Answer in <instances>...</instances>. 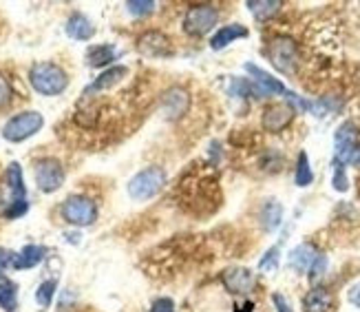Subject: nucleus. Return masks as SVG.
<instances>
[{"instance_id": "9", "label": "nucleus", "mask_w": 360, "mask_h": 312, "mask_svg": "<svg viewBox=\"0 0 360 312\" xmlns=\"http://www.w3.org/2000/svg\"><path fill=\"white\" fill-rule=\"evenodd\" d=\"M137 51L144 58H170L173 56V44H170V38L164 31L148 29L137 38Z\"/></svg>"}, {"instance_id": "22", "label": "nucleus", "mask_w": 360, "mask_h": 312, "mask_svg": "<svg viewBox=\"0 0 360 312\" xmlns=\"http://www.w3.org/2000/svg\"><path fill=\"white\" fill-rule=\"evenodd\" d=\"M245 7L250 9V13L255 15L257 20H270L274 18V15L281 11V7H283V3L281 0H248Z\"/></svg>"}, {"instance_id": "33", "label": "nucleus", "mask_w": 360, "mask_h": 312, "mask_svg": "<svg viewBox=\"0 0 360 312\" xmlns=\"http://www.w3.org/2000/svg\"><path fill=\"white\" fill-rule=\"evenodd\" d=\"M13 257H15V253L0 248V273H3L5 268H11L13 266Z\"/></svg>"}, {"instance_id": "23", "label": "nucleus", "mask_w": 360, "mask_h": 312, "mask_svg": "<svg viewBox=\"0 0 360 312\" xmlns=\"http://www.w3.org/2000/svg\"><path fill=\"white\" fill-rule=\"evenodd\" d=\"M0 308L5 312H13L18 308V286L5 275H0Z\"/></svg>"}, {"instance_id": "6", "label": "nucleus", "mask_w": 360, "mask_h": 312, "mask_svg": "<svg viewBox=\"0 0 360 312\" xmlns=\"http://www.w3.org/2000/svg\"><path fill=\"white\" fill-rule=\"evenodd\" d=\"M219 20V11L212 5H195L184 15V31L193 38L210 34Z\"/></svg>"}, {"instance_id": "18", "label": "nucleus", "mask_w": 360, "mask_h": 312, "mask_svg": "<svg viewBox=\"0 0 360 312\" xmlns=\"http://www.w3.org/2000/svg\"><path fill=\"white\" fill-rule=\"evenodd\" d=\"M319 255L321 253L311 244H301V246H296L294 251L290 253V266L296 273H305V270H309V266L314 263V259Z\"/></svg>"}, {"instance_id": "38", "label": "nucleus", "mask_w": 360, "mask_h": 312, "mask_svg": "<svg viewBox=\"0 0 360 312\" xmlns=\"http://www.w3.org/2000/svg\"><path fill=\"white\" fill-rule=\"evenodd\" d=\"M234 312H255V306H252V304H250V301H248V304L239 306V308H237V310H234Z\"/></svg>"}, {"instance_id": "36", "label": "nucleus", "mask_w": 360, "mask_h": 312, "mask_svg": "<svg viewBox=\"0 0 360 312\" xmlns=\"http://www.w3.org/2000/svg\"><path fill=\"white\" fill-rule=\"evenodd\" d=\"M349 301H352L356 308H360V284L352 286V290H349Z\"/></svg>"}, {"instance_id": "4", "label": "nucleus", "mask_w": 360, "mask_h": 312, "mask_svg": "<svg viewBox=\"0 0 360 312\" xmlns=\"http://www.w3.org/2000/svg\"><path fill=\"white\" fill-rule=\"evenodd\" d=\"M42 127H44V118L38 111H25V113L13 116L5 124L3 137L7 142H25V139L34 137Z\"/></svg>"}, {"instance_id": "27", "label": "nucleus", "mask_w": 360, "mask_h": 312, "mask_svg": "<svg viewBox=\"0 0 360 312\" xmlns=\"http://www.w3.org/2000/svg\"><path fill=\"white\" fill-rule=\"evenodd\" d=\"M276 268H278V246L270 248V251L263 255V259L259 261L261 273H274Z\"/></svg>"}, {"instance_id": "17", "label": "nucleus", "mask_w": 360, "mask_h": 312, "mask_svg": "<svg viewBox=\"0 0 360 312\" xmlns=\"http://www.w3.org/2000/svg\"><path fill=\"white\" fill-rule=\"evenodd\" d=\"M46 255V248L44 246H36V244H31V246H25L20 253H15L13 257V266L15 270H27V268H34L38 266V263L44 259Z\"/></svg>"}, {"instance_id": "2", "label": "nucleus", "mask_w": 360, "mask_h": 312, "mask_svg": "<svg viewBox=\"0 0 360 312\" xmlns=\"http://www.w3.org/2000/svg\"><path fill=\"white\" fill-rule=\"evenodd\" d=\"M7 191H9V208L5 213L7 220H18L29 211L27 186L22 177V168L18 162H11L7 168Z\"/></svg>"}, {"instance_id": "5", "label": "nucleus", "mask_w": 360, "mask_h": 312, "mask_svg": "<svg viewBox=\"0 0 360 312\" xmlns=\"http://www.w3.org/2000/svg\"><path fill=\"white\" fill-rule=\"evenodd\" d=\"M62 217H65V222L77 228L91 226L98 220V206H96V201L84 195H71L65 204H62Z\"/></svg>"}, {"instance_id": "20", "label": "nucleus", "mask_w": 360, "mask_h": 312, "mask_svg": "<svg viewBox=\"0 0 360 312\" xmlns=\"http://www.w3.org/2000/svg\"><path fill=\"white\" fill-rule=\"evenodd\" d=\"M332 306H334V297L325 288L309 290L303 299L305 312H332Z\"/></svg>"}, {"instance_id": "7", "label": "nucleus", "mask_w": 360, "mask_h": 312, "mask_svg": "<svg viewBox=\"0 0 360 312\" xmlns=\"http://www.w3.org/2000/svg\"><path fill=\"white\" fill-rule=\"evenodd\" d=\"M268 58L281 73H292L299 62V49L292 38H274L268 46Z\"/></svg>"}, {"instance_id": "25", "label": "nucleus", "mask_w": 360, "mask_h": 312, "mask_svg": "<svg viewBox=\"0 0 360 312\" xmlns=\"http://www.w3.org/2000/svg\"><path fill=\"white\" fill-rule=\"evenodd\" d=\"M294 182L299 189H305L311 182H314V173H311V166H309V158L307 153L301 151L299 153V160H296V170H294Z\"/></svg>"}, {"instance_id": "29", "label": "nucleus", "mask_w": 360, "mask_h": 312, "mask_svg": "<svg viewBox=\"0 0 360 312\" xmlns=\"http://www.w3.org/2000/svg\"><path fill=\"white\" fill-rule=\"evenodd\" d=\"M127 7H129V11L133 15H148V13L155 11V3H153V0H129Z\"/></svg>"}, {"instance_id": "35", "label": "nucleus", "mask_w": 360, "mask_h": 312, "mask_svg": "<svg viewBox=\"0 0 360 312\" xmlns=\"http://www.w3.org/2000/svg\"><path fill=\"white\" fill-rule=\"evenodd\" d=\"M7 208H9V195H5L3 184H0V215H5Z\"/></svg>"}, {"instance_id": "32", "label": "nucleus", "mask_w": 360, "mask_h": 312, "mask_svg": "<svg viewBox=\"0 0 360 312\" xmlns=\"http://www.w3.org/2000/svg\"><path fill=\"white\" fill-rule=\"evenodd\" d=\"M150 312H175V304H173V299H168V297H160V299L153 301Z\"/></svg>"}, {"instance_id": "26", "label": "nucleus", "mask_w": 360, "mask_h": 312, "mask_svg": "<svg viewBox=\"0 0 360 312\" xmlns=\"http://www.w3.org/2000/svg\"><path fill=\"white\" fill-rule=\"evenodd\" d=\"M56 288H58V282L56 279H46L42 282L36 290V301L40 308H49L51 301H53V294H56Z\"/></svg>"}, {"instance_id": "8", "label": "nucleus", "mask_w": 360, "mask_h": 312, "mask_svg": "<svg viewBox=\"0 0 360 312\" xmlns=\"http://www.w3.org/2000/svg\"><path fill=\"white\" fill-rule=\"evenodd\" d=\"M36 175V184L42 193H56L62 184H65V168L62 164L53 158H44L40 162H36L34 168Z\"/></svg>"}, {"instance_id": "12", "label": "nucleus", "mask_w": 360, "mask_h": 312, "mask_svg": "<svg viewBox=\"0 0 360 312\" xmlns=\"http://www.w3.org/2000/svg\"><path fill=\"white\" fill-rule=\"evenodd\" d=\"M294 113L296 111L288 102L272 104V106H268L263 111L261 124H263V129L268 131V133H278V131H283V129L290 127L292 120H294Z\"/></svg>"}, {"instance_id": "16", "label": "nucleus", "mask_w": 360, "mask_h": 312, "mask_svg": "<svg viewBox=\"0 0 360 312\" xmlns=\"http://www.w3.org/2000/svg\"><path fill=\"white\" fill-rule=\"evenodd\" d=\"M127 75H129V69L124 67V65L106 69V71L100 73V77H98L96 82L86 87L84 96H91V93H98V91H104V89H111V87H115L122 80V77H127Z\"/></svg>"}, {"instance_id": "30", "label": "nucleus", "mask_w": 360, "mask_h": 312, "mask_svg": "<svg viewBox=\"0 0 360 312\" xmlns=\"http://www.w3.org/2000/svg\"><path fill=\"white\" fill-rule=\"evenodd\" d=\"M325 268H327V259H325V255H319L314 259V263L309 266V279H311V282H319V279L323 277V273H325Z\"/></svg>"}, {"instance_id": "3", "label": "nucleus", "mask_w": 360, "mask_h": 312, "mask_svg": "<svg viewBox=\"0 0 360 312\" xmlns=\"http://www.w3.org/2000/svg\"><path fill=\"white\" fill-rule=\"evenodd\" d=\"M166 186V170L160 166H148L129 182V195L137 201H146L158 195Z\"/></svg>"}, {"instance_id": "28", "label": "nucleus", "mask_w": 360, "mask_h": 312, "mask_svg": "<svg viewBox=\"0 0 360 312\" xmlns=\"http://www.w3.org/2000/svg\"><path fill=\"white\" fill-rule=\"evenodd\" d=\"M332 184H334V189L340 191V193H345L349 189V180H347V173H345V166L338 164V162H334V180H332Z\"/></svg>"}, {"instance_id": "19", "label": "nucleus", "mask_w": 360, "mask_h": 312, "mask_svg": "<svg viewBox=\"0 0 360 312\" xmlns=\"http://www.w3.org/2000/svg\"><path fill=\"white\" fill-rule=\"evenodd\" d=\"M248 34L250 31L243 27V25H226V27H221L217 31V34L212 36V40H210V46L214 51H219V49H224V46H228L230 42H234V40H239V38H248Z\"/></svg>"}, {"instance_id": "13", "label": "nucleus", "mask_w": 360, "mask_h": 312, "mask_svg": "<svg viewBox=\"0 0 360 312\" xmlns=\"http://www.w3.org/2000/svg\"><path fill=\"white\" fill-rule=\"evenodd\" d=\"M221 282H224L226 290L232 292V294H248L250 290L255 288L257 279H255V273L250 270V268L234 266V268H228L224 273Z\"/></svg>"}, {"instance_id": "34", "label": "nucleus", "mask_w": 360, "mask_h": 312, "mask_svg": "<svg viewBox=\"0 0 360 312\" xmlns=\"http://www.w3.org/2000/svg\"><path fill=\"white\" fill-rule=\"evenodd\" d=\"M272 301L276 306V312H294L292 306L288 304V299L283 297V294H272Z\"/></svg>"}, {"instance_id": "21", "label": "nucleus", "mask_w": 360, "mask_h": 312, "mask_svg": "<svg viewBox=\"0 0 360 312\" xmlns=\"http://www.w3.org/2000/svg\"><path fill=\"white\" fill-rule=\"evenodd\" d=\"M113 60H117V51H115L113 44H93V46H89V51H86V62H89V67H93V69L111 65Z\"/></svg>"}, {"instance_id": "37", "label": "nucleus", "mask_w": 360, "mask_h": 312, "mask_svg": "<svg viewBox=\"0 0 360 312\" xmlns=\"http://www.w3.org/2000/svg\"><path fill=\"white\" fill-rule=\"evenodd\" d=\"M349 164L360 166V144H356V149H354V153H352V158H349Z\"/></svg>"}, {"instance_id": "14", "label": "nucleus", "mask_w": 360, "mask_h": 312, "mask_svg": "<svg viewBox=\"0 0 360 312\" xmlns=\"http://www.w3.org/2000/svg\"><path fill=\"white\" fill-rule=\"evenodd\" d=\"M245 71L250 73V75H252L255 77V85L265 93V96H274V93H283V96H285V85L283 82H281V80H276V77L274 75H270L268 71H263L261 67H257V65H252V62H248V65H245Z\"/></svg>"}, {"instance_id": "11", "label": "nucleus", "mask_w": 360, "mask_h": 312, "mask_svg": "<svg viewBox=\"0 0 360 312\" xmlns=\"http://www.w3.org/2000/svg\"><path fill=\"white\" fill-rule=\"evenodd\" d=\"M191 108V93L184 87H170L162 96V111L168 120H181Z\"/></svg>"}, {"instance_id": "24", "label": "nucleus", "mask_w": 360, "mask_h": 312, "mask_svg": "<svg viewBox=\"0 0 360 312\" xmlns=\"http://www.w3.org/2000/svg\"><path fill=\"white\" fill-rule=\"evenodd\" d=\"M281 220H283V206L278 204V201L270 199L268 204L263 206L261 211V224L265 230H274L281 226Z\"/></svg>"}, {"instance_id": "1", "label": "nucleus", "mask_w": 360, "mask_h": 312, "mask_svg": "<svg viewBox=\"0 0 360 312\" xmlns=\"http://www.w3.org/2000/svg\"><path fill=\"white\" fill-rule=\"evenodd\" d=\"M29 82L40 96L53 98L69 87V75L62 67L53 65V62H38V65L29 69Z\"/></svg>"}, {"instance_id": "10", "label": "nucleus", "mask_w": 360, "mask_h": 312, "mask_svg": "<svg viewBox=\"0 0 360 312\" xmlns=\"http://www.w3.org/2000/svg\"><path fill=\"white\" fill-rule=\"evenodd\" d=\"M358 144V129L354 122H342L336 135H334V146H336V153H334V162L347 166L349 164V158L352 153Z\"/></svg>"}, {"instance_id": "15", "label": "nucleus", "mask_w": 360, "mask_h": 312, "mask_svg": "<svg viewBox=\"0 0 360 312\" xmlns=\"http://www.w3.org/2000/svg\"><path fill=\"white\" fill-rule=\"evenodd\" d=\"M67 29V36L73 38V40H91L93 36H96V27H93V23L86 18L84 13H71L69 20L65 25Z\"/></svg>"}, {"instance_id": "31", "label": "nucleus", "mask_w": 360, "mask_h": 312, "mask_svg": "<svg viewBox=\"0 0 360 312\" xmlns=\"http://www.w3.org/2000/svg\"><path fill=\"white\" fill-rule=\"evenodd\" d=\"M11 96H13L11 85H9L7 77L0 73V106H7L11 102Z\"/></svg>"}]
</instances>
